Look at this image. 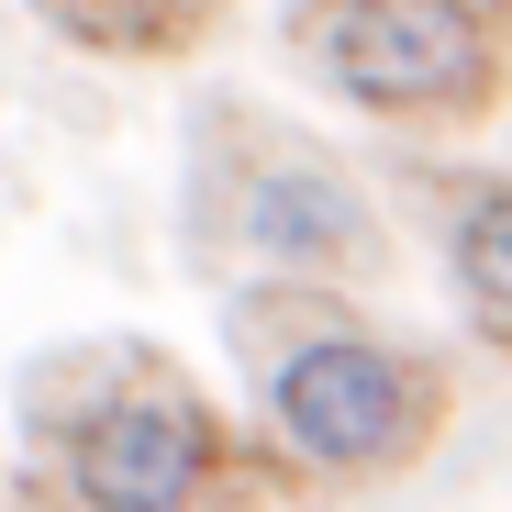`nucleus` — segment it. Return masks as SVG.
I'll use <instances>...</instances> for the list:
<instances>
[{"label":"nucleus","instance_id":"1","mask_svg":"<svg viewBox=\"0 0 512 512\" xmlns=\"http://www.w3.org/2000/svg\"><path fill=\"white\" fill-rule=\"evenodd\" d=\"M245 368H256V435L301 479H390L446 435V357L401 346V334L346 323L323 290H279L268 312H234Z\"/></svg>","mask_w":512,"mask_h":512},{"label":"nucleus","instance_id":"2","mask_svg":"<svg viewBox=\"0 0 512 512\" xmlns=\"http://www.w3.org/2000/svg\"><path fill=\"white\" fill-rule=\"evenodd\" d=\"M301 56L368 123H479L512 78V0H323Z\"/></svg>","mask_w":512,"mask_h":512},{"label":"nucleus","instance_id":"3","mask_svg":"<svg viewBox=\"0 0 512 512\" xmlns=\"http://www.w3.org/2000/svg\"><path fill=\"white\" fill-rule=\"evenodd\" d=\"M234 479H245V446L167 368H112L56 435L67 512H234Z\"/></svg>","mask_w":512,"mask_h":512},{"label":"nucleus","instance_id":"4","mask_svg":"<svg viewBox=\"0 0 512 512\" xmlns=\"http://www.w3.org/2000/svg\"><path fill=\"white\" fill-rule=\"evenodd\" d=\"M201 223L245 256V268H268L279 290H323V301H334L346 279L379 268V212H368V190H357L334 156H312V145H256L245 167H223L212 201H201Z\"/></svg>","mask_w":512,"mask_h":512},{"label":"nucleus","instance_id":"5","mask_svg":"<svg viewBox=\"0 0 512 512\" xmlns=\"http://www.w3.org/2000/svg\"><path fill=\"white\" fill-rule=\"evenodd\" d=\"M34 12L67 34V45H90V56H123V67H179L212 45L223 23V0H34Z\"/></svg>","mask_w":512,"mask_h":512},{"label":"nucleus","instance_id":"6","mask_svg":"<svg viewBox=\"0 0 512 512\" xmlns=\"http://www.w3.org/2000/svg\"><path fill=\"white\" fill-rule=\"evenodd\" d=\"M446 268H457L468 323L512 346V179H490V190L457 212V234H446Z\"/></svg>","mask_w":512,"mask_h":512}]
</instances>
